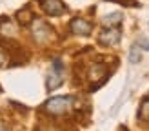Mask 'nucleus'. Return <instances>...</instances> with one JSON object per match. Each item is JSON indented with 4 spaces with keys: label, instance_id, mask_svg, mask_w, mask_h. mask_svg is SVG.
Returning <instances> with one entry per match:
<instances>
[{
    "label": "nucleus",
    "instance_id": "obj_1",
    "mask_svg": "<svg viewBox=\"0 0 149 131\" xmlns=\"http://www.w3.org/2000/svg\"><path fill=\"white\" fill-rule=\"evenodd\" d=\"M74 104V97L71 95H60V97H51L46 104H44V111L49 115H64L71 111Z\"/></svg>",
    "mask_w": 149,
    "mask_h": 131
},
{
    "label": "nucleus",
    "instance_id": "obj_2",
    "mask_svg": "<svg viewBox=\"0 0 149 131\" xmlns=\"http://www.w3.org/2000/svg\"><path fill=\"white\" fill-rule=\"evenodd\" d=\"M31 33H33V38L38 42V44H47L55 38V31H53V27H51L47 22H44V20H33V24H31Z\"/></svg>",
    "mask_w": 149,
    "mask_h": 131
},
{
    "label": "nucleus",
    "instance_id": "obj_3",
    "mask_svg": "<svg viewBox=\"0 0 149 131\" xmlns=\"http://www.w3.org/2000/svg\"><path fill=\"white\" fill-rule=\"evenodd\" d=\"M64 82V62L60 58H55L51 64V71L47 75V91H55L56 87H60Z\"/></svg>",
    "mask_w": 149,
    "mask_h": 131
},
{
    "label": "nucleus",
    "instance_id": "obj_4",
    "mask_svg": "<svg viewBox=\"0 0 149 131\" xmlns=\"http://www.w3.org/2000/svg\"><path fill=\"white\" fill-rule=\"evenodd\" d=\"M120 38H122V31H120V26L116 27H106L102 29L100 35H98V42L106 47H115L120 44Z\"/></svg>",
    "mask_w": 149,
    "mask_h": 131
},
{
    "label": "nucleus",
    "instance_id": "obj_5",
    "mask_svg": "<svg viewBox=\"0 0 149 131\" xmlns=\"http://www.w3.org/2000/svg\"><path fill=\"white\" fill-rule=\"evenodd\" d=\"M40 7L49 17H60L65 13V6L62 4V0H40Z\"/></svg>",
    "mask_w": 149,
    "mask_h": 131
},
{
    "label": "nucleus",
    "instance_id": "obj_6",
    "mask_svg": "<svg viewBox=\"0 0 149 131\" xmlns=\"http://www.w3.org/2000/svg\"><path fill=\"white\" fill-rule=\"evenodd\" d=\"M69 29L73 35H78V36H89L93 31V24L86 18H73L71 24H69Z\"/></svg>",
    "mask_w": 149,
    "mask_h": 131
},
{
    "label": "nucleus",
    "instance_id": "obj_7",
    "mask_svg": "<svg viewBox=\"0 0 149 131\" xmlns=\"http://www.w3.org/2000/svg\"><path fill=\"white\" fill-rule=\"evenodd\" d=\"M87 77L91 82L102 84V80H106V77H107V68L104 64H91L89 66V71H87Z\"/></svg>",
    "mask_w": 149,
    "mask_h": 131
},
{
    "label": "nucleus",
    "instance_id": "obj_8",
    "mask_svg": "<svg viewBox=\"0 0 149 131\" xmlns=\"http://www.w3.org/2000/svg\"><path fill=\"white\" fill-rule=\"evenodd\" d=\"M17 20L22 26H31L33 20H35V15H33V11L29 9V7H24V9H20L17 13Z\"/></svg>",
    "mask_w": 149,
    "mask_h": 131
},
{
    "label": "nucleus",
    "instance_id": "obj_9",
    "mask_svg": "<svg viewBox=\"0 0 149 131\" xmlns=\"http://www.w3.org/2000/svg\"><path fill=\"white\" fill-rule=\"evenodd\" d=\"M122 13L120 11H116V13H111V15H106V17L102 18V24L104 27H116V26H120V22H122Z\"/></svg>",
    "mask_w": 149,
    "mask_h": 131
},
{
    "label": "nucleus",
    "instance_id": "obj_10",
    "mask_svg": "<svg viewBox=\"0 0 149 131\" xmlns=\"http://www.w3.org/2000/svg\"><path fill=\"white\" fill-rule=\"evenodd\" d=\"M138 118L142 120H149V95L140 102V107H138Z\"/></svg>",
    "mask_w": 149,
    "mask_h": 131
},
{
    "label": "nucleus",
    "instance_id": "obj_11",
    "mask_svg": "<svg viewBox=\"0 0 149 131\" xmlns=\"http://www.w3.org/2000/svg\"><path fill=\"white\" fill-rule=\"evenodd\" d=\"M127 58H129V62H131V64H138L140 60H142V49H140L136 44H135V46H131Z\"/></svg>",
    "mask_w": 149,
    "mask_h": 131
},
{
    "label": "nucleus",
    "instance_id": "obj_12",
    "mask_svg": "<svg viewBox=\"0 0 149 131\" xmlns=\"http://www.w3.org/2000/svg\"><path fill=\"white\" fill-rule=\"evenodd\" d=\"M136 46H138L140 49H146V51H149V40H146L144 36H142V38H138V42H136Z\"/></svg>",
    "mask_w": 149,
    "mask_h": 131
},
{
    "label": "nucleus",
    "instance_id": "obj_13",
    "mask_svg": "<svg viewBox=\"0 0 149 131\" xmlns=\"http://www.w3.org/2000/svg\"><path fill=\"white\" fill-rule=\"evenodd\" d=\"M4 62H6V55H4V51H0V68L4 66Z\"/></svg>",
    "mask_w": 149,
    "mask_h": 131
},
{
    "label": "nucleus",
    "instance_id": "obj_14",
    "mask_svg": "<svg viewBox=\"0 0 149 131\" xmlns=\"http://www.w3.org/2000/svg\"><path fill=\"white\" fill-rule=\"evenodd\" d=\"M0 131H9L7 128H4V126H0Z\"/></svg>",
    "mask_w": 149,
    "mask_h": 131
}]
</instances>
